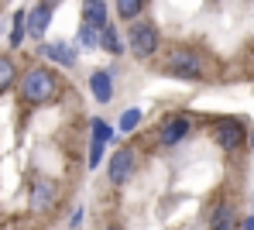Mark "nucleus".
Segmentation results:
<instances>
[{
	"label": "nucleus",
	"instance_id": "obj_1",
	"mask_svg": "<svg viewBox=\"0 0 254 230\" xmlns=\"http://www.w3.org/2000/svg\"><path fill=\"white\" fill-rule=\"evenodd\" d=\"M17 93L28 107H48L55 100H62V79L55 69L48 65H31L21 79H17Z\"/></svg>",
	"mask_w": 254,
	"mask_h": 230
},
{
	"label": "nucleus",
	"instance_id": "obj_2",
	"mask_svg": "<svg viewBox=\"0 0 254 230\" xmlns=\"http://www.w3.org/2000/svg\"><path fill=\"white\" fill-rule=\"evenodd\" d=\"M124 48L134 55V58H151V55L162 48V31H158V24H155V21H148V17L130 21V24H127Z\"/></svg>",
	"mask_w": 254,
	"mask_h": 230
},
{
	"label": "nucleus",
	"instance_id": "obj_3",
	"mask_svg": "<svg viewBox=\"0 0 254 230\" xmlns=\"http://www.w3.org/2000/svg\"><path fill=\"white\" fill-rule=\"evenodd\" d=\"M169 76L175 79H203L206 76V69H203V58L192 52V48H172L169 55H165V65H162Z\"/></svg>",
	"mask_w": 254,
	"mask_h": 230
},
{
	"label": "nucleus",
	"instance_id": "obj_4",
	"mask_svg": "<svg viewBox=\"0 0 254 230\" xmlns=\"http://www.w3.org/2000/svg\"><path fill=\"white\" fill-rule=\"evenodd\" d=\"M134 169H137V151L134 148H117L107 162V175H110V185H127L134 179Z\"/></svg>",
	"mask_w": 254,
	"mask_h": 230
},
{
	"label": "nucleus",
	"instance_id": "obj_5",
	"mask_svg": "<svg viewBox=\"0 0 254 230\" xmlns=\"http://www.w3.org/2000/svg\"><path fill=\"white\" fill-rule=\"evenodd\" d=\"M31 210L35 213H48V210H55L59 206V199H62V185L55 182V179H45V175H38V179H31Z\"/></svg>",
	"mask_w": 254,
	"mask_h": 230
},
{
	"label": "nucleus",
	"instance_id": "obj_6",
	"mask_svg": "<svg viewBox=\"0 0 254 230\" xmlns=\"http://www.w3.org/2000/svg\"><path fill=\"white\" fill-rule=\"evenodd\" d=\"M189 131H192V117L189 114H172L158 127V144L162 148H175V144H182L189 138Z\"/></svg>",
	"mask_w": 254,
	"mask_h": 230
},
{
	"label": "nucleus",
	"instance_id": "obj_7",
	"mask_svg": "<svg viewBox=\"0 0 254 230\" xmlns=\"http://www.w3.org/2000/svg\"><path fill=\"white\" fill-rule=\"evenodd\" d=\"M244 141H248V127H244L237 117H227V120L216 124V144H220L223 151H241Z\"/></svg>",
	"mask_w": 254,
	"mask_h": 230
},
{
	"label": "nucleus",
	"instance_id": "obj_8",
	"mask_svg": "<svg viewBox=\"0 0 254 230\" xmlns=\"http://www.w3.org/2000/svg\"><path fill=\"white\" fill-rule=\"evenodd\" d=\"M48 24H52V3H35L31 10H24V35L28 38H45V31H48Z\"/></svg>",
	"mask_w": 254,
	"mask_h": 230
},
{
	"label": "nucleus",
	"instance_id": "obj_9",
	"mask_svg": "<svg viewBox=\"0 0 254 230\" xmlns=\"http://www.w3.org/2000/svg\"><path fill=\"white\" fill-rule=\"evenodd\" d=\"M89 90L96 103H110L114 100V72L110 69H93L89 72Z\"/></svg>",
	"mask_w": 254,
	"mask_h": 230
},
{
	"label": "nucleus",
	"instance_id": "obj_10",
	"mask_svg": "<svg viewBox=\"0 0 254 230\" xmlns=\"http://www.w3.org/2000/svg\"><path fill=\"white\" fill-rule=\"evenodd\" d=\"M107 14H110V10H107L103 0H83V24H89L93 31H103V28L110 24Z\"/></svg>",
	"mask_w": 254,
	"mask_h": 230
},
{
	"label": "nucleus",
	"instance_id": "obj_11",
	"mask_svg": "<svg viewBox=\"0 0 254 230\" xmlns=\"http://www.w3.org/2000/svg\"><path fill=\"white\" fill-rule=\"evenodd\" d=\"M210 230H237V210L230 203H216L210 213Z\"/></svg>",
	"mask_w": 254,
	"mask_h": 230
},
{
	"label": "nucleus",
	"instance_id": "obj_12",
	"mask_svg": "<svg viewBox=\"0 0 254 230\" xmlns=\"http://www.w3.org/2000/svg\"><path fill=\"white\" fill-rule=\"evenodd\" d=\"M14 86H17V62L10 55H0V96Z\"/></svg>",
	"mask_w": 254,
	"mask_h": 230
},
{
	"label": "nucleus",
	"instance_id": "obj_13",
	"mask_svg": "<svg viewBox=\"0 0 254 230\" xmlns=\"http://www.w3.org/2000/svg\"><path fill=\"white\" fill-rule=\"evenodd\" d=\"M100 48H103V52H110V55H124V52H127L114 24H107V28L100 31Z\"/></svg>",
	"mask_w": 254,
	"mask_h": 230
},
{
	"label": "nucleus",
	"instance_id": "obj_14",
	"mask_svg": "<svg viewBox=\"0 0 254 230\" xmlns=\"http://www.w3.org/2000/svg\"><path fill=\"white\" fill-rule=\"evenodd\" d=\"M45 55L52 58V62H59L62 69H69V65H76V52L65 45V42H59V45H48L45 48Z\"/></svg>",
	"mask_w": 254,
	"mask_h": 230
},
{
	"label": "nucleus",
	"instance_id": "obj_15",
	"mask_svg": "<svg viewBox=\"0 0 254 230\" xmlns=\"http://www.w3.org/2000/svg\"><path fill=\"white\" fill-rule=\"evenodd\" d=\"M144 3H148V0H117V17L127 21V24H130V21H137V17H141V10H144Z\"/></svg>",
	"mask_w": 254,
	"mask_h": 230
},
{
	"label": "nucleus",
	"instance_id": "obj_16",
	"mask_svg": "<svg viewBox=\"0 0 254 230\" xmlns=\"http://www.w3.org/2000/svg\"><path fill=\"white\" fill-rule=\"evenodd\" d=\"M89 131H93V141H103V144H114V127L103 120V117H93L89 120Z\"/></svg>",
	"mask_w": 254,
	"mask_h": 230
},
{
	"label": "nucleus",
	"instance_id": "obj_17",
	"mask_svg": "<svg viewBox=\"0 0 254 230\" xmlns=\"http://www.w3.org/2000/svg\"><path fill=\"white\" fill-rule=\"evenodd\" d=\"M76 42H79V48L93 52V48H100V31H93L89 24H79V35H76Z\"/></svg>",
	"mask_w": 254,
	"mask_h": 230
},
{
	"label": "nucleus",
	"instance_id": "obj_18",
	"mask_svg": "<svg viewBox=\"0 0 254 230\" xmlns=\"http://www.w3.org/2000/svg\"><path fill=\"white\" fill-rule=\"evenodd\" d=\"M24 38H28V35H24V10H17V14H14V28H10V48H21Z\"/></svg>",
	"mask_w": 254,
	"mask_h": 230
},
{
	"label": "nucleus",
	"instance_id": "obj_19",
	"mask_svg": "<svg viewBox=\"0 0 254 230\" xmlns=\"http://www.w3.org/2000/svg\"><path fill=\"white\" fill-rule=\"evenodd\" d=\"M137 124H141V107L124 110V117H121V131H124V134H130V131H137Z\"/></svg>",
	"mask_w": 254,
	"mask_h": 230
},
{
	"label": "nucleus",
	"instance_id": "obj_20",
	"mask_svg": "<svg viewBox=\"0 0 254 230\" xmlns=\"http://www.w3.org/2000/svg\"><path fill=\"white\" fill-rule=\"evenodd\" d=\"M103 151H107V144H103V141H93V138H89V162H86V165H89V169H96V165L103 162Z\"/></svg>",
	"mask_w": 254,
	"mask_h": 230
},
{
	"label": "nucleus",
	"instance_id": "obj_21",
	"mask_svg": "<svg viewBox=\"0 0 254 230\" xmlns=\"http://www.w3.org/2000/svg\"><path fill=\"white\" fill-rule=\"evenodd\" d=\"M79 224H83V210H76V213H72V220H69V227L76 230V227H79Z\"/></svg>",
	"mask_w": 254,
	"mask_h": 230
},
{
	"label": "nucleus",
	"instance_id": "obj_22",
	"mask_svg": "<svg viewBox=\"0 0 254 230\" xmlns=\"http://www.w3.org/2000/svg\"><path fill=\"white\" fill-rule=\"evenodd\" d=\"M241 230H254V213L248 217V220H244V224H241Z\"/></svg>",
	"mask_w": 254,
	"mask_h": 230
},
{
	"label": "nucleus",
	"instance_id": "obj_23",
	"mask_svg": "<svg viewBox=\"0 0 254 230\" xmlns=\"http://www.w3.org/2000/svg\"><path fill=\"white\" fill-rule=\"evenodd\" d=\"M100 230H121V227L117 224H107V227H100Z\"/></svg>",
	"mask_w": 254,
	"mask_h": 230
}]
</instances>
